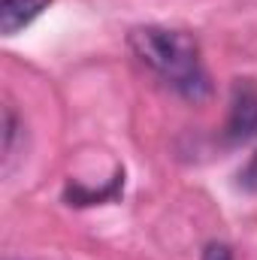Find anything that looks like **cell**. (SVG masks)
<instances>
[{
    "label": "cell",
    "mask_w": 257,
    "mask_h": 260,
    "mask_svg": "<svg viewBox=\"0 0 257 260\" xmlns=\"http://www.w3.org/2000/svg\"><path fill=\"white\" fill-rule=\"evenodd\" d=\"M127 46L142 64L154 70L182 97L203 100L212 91L209 76L200 61V43L188 30H173V27H160V24L133 27L127 37Z\"/></svg>",
    "instance_id": "6da1fadb"
},
{
    "label": "cell",
    "mask_w": 257,
    "mask_h": 260,
    "mask_svg": "<svg viewBox=\"0 0 257 260\" xmlns=\"http://www.w3.org/2000/svg\"><path fill=\"white\" fill-rule=\"evenodd\" d=\"M254 130H257V88H254V82L239 79L233 85L227 133H230V139H248Z\"/></svg>",
    "instance_id": "7a4b0ae2"
},
{
    "label": "cell",
    "mask_w": 257,
    "mask_h": 260,
    "mask_svg": "<svg viewBox=\"0 0 257 260\" xmlns=\"http://www.w3.org/2000/svg\"><path fill=\"white\" fill-rule=\"evenodd\" d=\"M52 0H0V30L6 37L18 34L21 27H27L43 9H49Z\"/></svg>",
    "instance_id": "3957f363"
},
{
    "label": "cell",
    "mask_w": 257,
    "mask_h": 260,
    "mask_svg": "<svg viewBox=\"0 0 257 260\" xmlns=\"http://www.w3.org/2000/svg\"><path fill=\"white\" fill-rule=\"evenodd\" d=\"M203 260H233V251L224 242H209L206 251H203Z\"/></svg>",
    "instance_id": "277c9868"
}]
</instances>
